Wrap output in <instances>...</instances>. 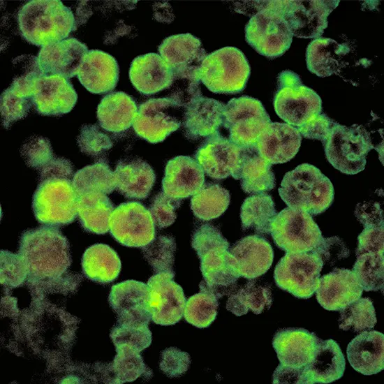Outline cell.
Wrapping results in <instances>:
<instances>
[{"mask_svg": "<svg viewBox=\"0 0 384 384\" xmlns=\"http://www.w3.org/2000/svg\"><path fill=\"white\" fill-rule=\"evenodd\" d=\"M77 99L68 79L57 75H43L35 82L32 102L43 115L57 116L69 112Z\"/></svg>", "mask_w": 384, "mask_h": 384, "instance_id": "obj_21", "label": "cell"}, {"mask_svg": "<svg viewBox=\"0 0 384 384\" xmlns=\"http://www.w3.org/2000/svg\"><path fill=\"white\" fill-rule=\"evenodd\" d=\"M115 350L117 354L110 366L112 383L132 382L142 376L147 379L152 378L153 374L139 352L125 346L115 347Z\"/></svg>", "mask_w": 384, "mask_h": 384, "instance_id": "obj_42", "label": "cell"}, {"mask_svg": "<svg viewBox=\"0 0 384 384\" xmlns=\"http://www.w3.org/2000/svg\"><path fill=\"white\" fill-rule=\"evenodd\" d=\"M199 287L200 292L186 302L184 316L193 326L205 328L216 318L219 298L206 287L203 281L200 283Z\"/></svg>", "mask_w": 384, "mask_h": 384, "instance_id": "obj_43", "label": "cell"}, {"mask_svg": "<svg viewBox=\"0 0 384 384\" xmlns=\"http://www.w3.org/2000/svg\"><path fill=\"white\" fill-rule=\"evenodd\" d=\"M191 245L200 261L206 287L219 298L232 292L239 276L230 253V244L219 228L202 224L193 232Z\"/></svg>", "mask_w": 384, "mask_h": 384, "instance_id": "obj_2", "label": "cell"}, {"mask_svg": "<svg viewBox=\"0 0 384 384\" xmlns=\"http://www.w3.org/2000/svg\"><path fill=\"white\" fill-rule=\"evenodd\" d=\"M13 77L11 87L17 92L32 98L36 81L44 75L37 57L22 54L12 61Z\"/></svg>", "mask_w": 384, "mask_h": 384, "instance_id": "obj_47", "label": "cell"}, {"mask_svg": "<svg viewBox=\"0 0 384 384\" xmlns=\"http://www.w3.org/2000/svg\"><path fill=\"white\" fill-rule=\"evenodd\" d=\"M347 44L330 38L313 40L306 50V62L310 72L320 77L337 74L342 67L343 58L349 52Z\"/></svg>", "mask_w": 384, "mask_h": 384, "instance_id": "obj_35", "label": "cell"}, {"mask_svg": "<svg viewBox=\"0 0 384 384\" xmlns=\"http://www.w3.org/2000/svg\"><path fill=\"white\" fill-rule=\"evenodd\" d=\"M274 108L282 120L297 128L322 113V100L297 73L286 70L277 77Z\"/></svg>", "mask_w": 384, "mask_h": 384, "instance_id": "obj_8", "label": "cell"}, {"mask_svg": "<svg viewBox=\"0 0 384 384\" xmlns=\"http://www.w3.org/2000/svg\"><path fill=\"white\" fill-rule=\"evenodd\" d=\"M149 299V286L135 280L113 285L108 298L117 314V323L130 325L149 324L152 320Z\"/></svg>", "mask_w": 384, "mask_h": 384, "instance_id": "obj_18", "label": "cell"}, {"mask_svg": "<svg viewBox=\"0 0 384 384\" xmlns=\"http://www.w3.org/2000/svg\"><path fill=\"white\" fill-rule=\"evenodd\" d=\"M271 165L260 156L256 145L242 147L240 163L232 177L240 181L241 187L246 193H265L276 185Z\"/></svg>", "mask_w": 384, "mask_h": 384, "instance_id": "obj_30", "label": "cell"}, {"mask_svg": "<svg viewBox=\"0 0 384 384\" xmlns=\"http://www.w3.org/2000/svg\"><path fill=\"white\" fill-rule=\"evenodd\" d=\"M229 251L237 274L247 279H254L266 273L274 259L272 246L258 235L240 239Z\"/></svg>", "mask_w": 384, "mask_h": 384, "instance_id": "obj_22", "label": "cell"}, {"mask_svg": "<svg viewBox=\"0 0 384 384\" xmlns=\"http://www.w3.org/2000/svg\"><path fill=\"white\" fill-rule=\"evenodd\" d=\"M363 289L352 270L334 268L320 277L317 301L328 311H340L361 297Z\"/></svg>", "mask_w": 384, "mask_h": 384, "instance_id": "obj_23", "label": "cell"}, {"mask_svg": "<svg viewBox=\"0 0 384 384\" xmlns=\"http://www.w3.org/2000/svg\"><path fill=\"white\" fill-rule=\"evenodd\" d=\"M352 271L363 290L377 291L383 288V253H367L357 256Z\"/></svg>", "mask_w": 384, "mask_h": 384, "instance_id": "obj_45", "label": "cell"}, {"mask_svg": "<svg viewBox=\"0 0 384 384\" xmlns=\"http://www.w3.org/2000/svg\"><path fill=\"white\" fill-rule=\"evenodd\" d=\"M383 226L364 227L357 237L356 256L367 253H383Z\"/></svg>", "mask_w": 384, "mask_h": 384, "instance_id": "obj_56", "label": "cell"}, {"mask_svg": "<svg viewBox=\"0 0 384 384\" xmlns=\"http://www.w3.org/2000/svg\"><path fill=\"white\" fill-rule=\"evenodd\" d=\"M138 110L132 96L123 91H114L101 100L97 108V118L104 130L121 133L133 126Z\"/></svg>", "mask_w": 384, "mask_h": 384, "instance_id": "obj_34", "label": "cell"}, {"mask_svg": "<svg viewBox=\"0 0 384 384\" xmlns=\"http://www.w3.org/2000/svg\"><path fill=\"white\" fill-rule=\"evenodd\" d=\"M110 337L115 347L125 346L140 353L152 343L148 325H130L117 323Z\"/></svg>", "mask_w": 384, "mask_h": 384, "instance_id": "obj_48", "label": "cell"}, {"mask_svg": "<svg viewBox=\"0 0 384 384\" xmlns=\"http://www.w3.org/2000/svg\"><path fill=\"white\" fill-rule=\"evenodd\" d=\"M77 200L71 178L50 177L38 179L32 209L39 223L63 226L72 223L77 217Z\"/></svg>", "mask_w": 384, "mask_h": 384, "instance_id": "obj_7", "label": "cell"}, {"mask_svg": "<svg viewBox=\"0 0 384 384\" xmlns=\"http://www.w3.org/2000/svg\"><path fill=\"white\" fill-rule=\"evenodd\" d=\"M335 121L320 113L297 128L302 137L318 140L323 144L327 139Z\"/></svg>", "mask_w": 384, "mask_h": 384, "instance_id": "obj_57", "label": "cell"}, {"mask_svg": "<svg viewBox=\"0 0 384 384\" xmlns=\"http://www.w3.org/2000/svg\"><path fill=\"white\" fill-rule=\"evenodd\" d=\"M77 142L81 152L93 157L102 155L113 146L110 137L101 131L96 124H84Z\"/></svg>", "mask_w": 384, "mask_h": 384, "instance_id": "obj_51", "label": "cell"}, {"mask_svg": "<svg viewBox=\"0 0 384 384\" xmlns=\"http://www.w3.org/2000/svg\"><path fill=\"white\" fill-rule=\"evenodd\" d=\"M230 200V195L228 190L219 184L207 183L193 195L191 208L197 218L209 221L223 214Z\"/></svg>", "mask_w": 384, "mask_h": 384, "instance_id": "obj_41", "label": "cell"}, {"mask_svg": "<svg viewBox=\"0 0 384 384\" xmlns=\"http://www.w3.org/2000/svg\"><path fill=\"white\" fill-rule=\"evenodd\" d=\"M272 383L274 384H306L303 367L295 368L280 364L273 373Z\"/></svg>", "mask_w": 384, "mask_h": 384, "instance_id": "obj_59", "label": "cell"}, {"mask_svg": "<svg viewBox=\"0 0 384 384\" xmlns=\"http://www.w3.org/2000/svg\"><path fill=\"white\" fill-rule=\"evenodd\" d=\"M205 172L198 162L190 156H178L166 164L162 190L175 199L195 195L203 186Z\"/></svg>", "mask_w": 384, "mask_h": 384, "instance_id": "obj_26", "label": "cell"}, {"mask_svg": "<svg viewBox=\"0 0 384 384\" xmlns=\"http://www.w3.org/2000/svg\"><path fill=\"white\" fill-rule=\"evenodd\" d=\"M191 364V358L186 352L175 347H170L161 352L159 367L168 377H179L184 374Z\"/></svg>", "mask_w": 384, "mask_h": 384, "instance_id": "obj_54", "label": "cell"}, {"mask_svg": "<svg viewBox=\"0 0 384 384\" xmlns=\"http://www.w3.org/2000/svg\"><path fill=\"white\" fill-rule=\"evenodd\" d=\"M115 175V189L129 199L142 200L147 198L156 180L152 168L139 158L119 161Z\"/></svg>", "mask_w": 384, "mask_h": 384, "instance_id": "obj_33", "label": "cell"}, {"mask_svg": "<svg viewBox=\"0 0 384 384\" xmlns=\"http://www.w3.org/2000/svg\"><path fill=\"white\" fill-rule=\"evenodd\" d=\"M17 21L22 37L41 47L66 39L77 29L71 8L59 0L30 1L19 10Z\"/></svg>", "mask_w": 384, "mask_h": 384, "instance_id": "obj_3", "label": "cell"}, {"mask_svg": "<svg viewBox=\"0 0 384 384\" xmlns=\"http://www.w3.org/2000/svg\"><path fill=\"white\" fill-rule=\"evenodd\" d=\"M0 103L1 123L6 129L14 122L24 118L33 105L31 97L17 92L11 87L2 92Z\"/></svg>", "mask_w": 384, "mask_h": 384, "instance_id": "obj_49", "label": "cell"}, {"mask_svg": "<svg viewBox=\"0 0 384 384\" xmlns=\"http://www.w3.org/2000/svg\"><path fill=\"white\" fill-rule=\"evenodd\" d=\"M250 73L244 53L228 46L207 54L199 69V78L214 93L235 94L244 89Z\"/></svg>", "mask_w": 384, "mask_h": 384, "instance_id": "obj_6", "label": "cell"}, {"mask_svg": "<svg viewBox=\"0 0 384 384\" xmlns=\"http://www.w3.org/2000/svg\"><path fill=\"white\" fill-rule=\"evenodd\" d=\"M281 1H265L245 27V39L258 53L269 59L283 55L290 47L293 34L285 20Z\"/></svg>", "mask_w": 384, "mask_h": 384, "instance_id": "obj_5", "label": "cell"}, {"mask_svg": "<svg viewBox=\"0 0 384 384\" xmlns=\"http://www.w3.org/2000/svg\"><path fill=\"white\" fill-rule=\"evenodd\" d=\"M175 239L172 235H158L142 247L143 256L155 273H175Z\"/></svg>", "mask_w": 384, "mask_h": 384, "instance_id": "obj_46", "label": "cell"}, {"mask_svg": "<svg viewBox=\"0 0 384 384\" xmlns=\"http://www.w3.org/2000/svg\"><path fill=\"white\" fill-rule=\"evenodd\" d=\"M323 265L321 258L312 251L286 253L275 267V283L297 298L308 299L319 286Z\"/></svg>", "mask_w": 384, "mask_h": 384, "instance_id": "obj_11", "label": "cell"}, {"mask_svg": "<svg viewBox=\"0 0 384 384\" xmlns=\"http://www.w3.org/2000/svg\"><path fill=\"white\" fill-rule=\"evenodd\" d=\"M181 205V200L167 195L163 191L152 199L149 212L155 226L165 228L172 225L176 219V210Z\"/></svg>", "mask_w": 384, "mask_h": 384, "instance_id": "obj_53", "label": "cell"}, {"mask_svg": "<svg viewBox=\"0 0 384 384\" xmlns=\"http://www.w3.org/2000/svg\"><path fill=\"white\" fill-rule=\"evenodd\" d=\"M129 78L140 93L152 95L172 85L175 76L165 61L156 53L138 56L131 62Z\"/></svg>", "mask_w": 384, "mask_h": 384, "instance_id": "obj_29", "label": "cell"}, {"mask_svg": "<svg viewBox=\"0 0 384 384\" xmlns=\"http://www.w3.org/2000/svg\"><path fill=\"white\" fill-rule=\"evenodd\" d=\"M82 271L94 281L108 283L119 275L121 261L117 253L104 244H96L86 249L82 258Z\"/></svg>", "mask_w": 384, "mask_h": 384, "instance_id": "obj_36", "label": "cell"}, {"mask_svg": "<svg viewBox=\"0 0 384 384\" xmlns=\"http://www.w3.org/2000/svg\"><path fill=\"white\" fill-rule=\"evenodd\" d=\"M115 206L103 193H90L78 196L77 216L87 232L103 235L109 230V222Z\"/></svg>", "mask_w": 384, "mask_h": 384, "instance_id": "obj_37", "label": "cell"}, {"mask_svg": "<svg viewBox=\"0 0 384 384\" xmlns=\"http://www.w3.org/2000/svg\"><path fill=\"white\" fill-rule=\"evenodd\" d=\"M175 273L160 272L152 276L149 288V307L152 320L161 325L178 323L184 316L186 297L182 288L173 278Z\"/></svg>", "mask_w": 384, "mask_h": 384, "instance_id": "obj_17", "label": "cell"}, {"mask_svg": "<svg viewBox=\"0 0 384 384\" xmlns=\"http://www.w3.org/2000/svg\"><path fill=\"white\" fill-rule=\"evenodd\" d=\"M28 278V271L19 254L1 251V283L10 288L22 285Z\"/></svg>", "mask_w": 384, "mask_h": 384, "instance_id": "obj_52", "label": "cell"}, {"mask_svg": "<svg viewBox=\"0 0 384 384\" xmlns=\"http://www.w3.org/2000/svg\"><path fill=\"white\" fill-rule=\"evenodd\" d=\"M302 135L286 123L271 122L258 137L256 147L260 156L271 164L283 163L298 152Z\"/></svg>", "mask_w": 384, "mask_h": 384, "instance_id": "obj_27", "label": "cell"}, {"mask_svg": "<svg viewBox=\"0 0 384 384\" xmlns=\"http://www.w3.org/2000/svg\"><path fill=\"white\" fill-rule=\"evenodd\" d=\"M376 321L375 309L369 297H360L341 309L338 320L339 329L353 332L369 330Z\"/></svg>", "mask_w": 384, "mask_h": 384, "instance_id": "obj_44", "label": "cell"}, {"mask_svg": "<svg viewBox=\"0 0 384 384\" xmlns=\"http://www.w3.org/2000/svg\"><path fill=\"white\" fill-rule=\"evenodd\" d=\"M279 193L290 208L317 215L324 212L334 200L331 181L316 167L303 163L284 175Z\"/></svg>", "mask_w": 384, "mask_h": 384, "instance_id": "obj_4", "label": "cell"}, {"mask_svg": "<svg viewBox=\"0 0 384 384\" xmlns=\"http://www.w3.org/2000/svg\"><path fill=\"white\" fill-rule=\"evenodd\" d=\"M18 254L26 265L30 281L56 279L71 263L69 243L52 226L24 231L20 237Z\"/></svg>", "mask_w": 384, "mask_h": 384, "instance_id": "obj_1", "label": "cell"}, {"mask_svg": "<svg viewBox=\"0 0 384 384\" xmlns=\"http://www.w3.org/2000/svg\"><path fill=\"white\" fill-rule=\"evenodd\" d=\"M181 108L170 97L150 98L139 105L133 128L147 142H161L180 127Z\"/></svg>", "mask_w": 384, "mask_h": 384, "instance_id": "obj_14", "label": "cell"}, {"mask_svg": "<svg viewBox=\"0 0 384 384\" xmlns=\"http://www.w3.org/2000/svg\"><path fill=\"white\" fill-rule=\"evenodd\" d=\"M242 147L221 135H210L199 146L195 158L204 172L214 179L232 176L238 169Z\"/></svg>", "mask_w": 384, "mask_h": 384, "instance_id": "obj_20", "label": "cell"}, {"mask_svg": "<svg viewBox=\"0 0 384 384\" xmlns=\"http://www.w3.org/2000/svg\"><path fill=\"white\" fill-rule=\"evenodd\" d=\"M345 368V357L337 341L320 339L313 357L303 367L306 384L334 382L343 376Z\"/></svg>", "mask_w": 384, "mask_h": 384, "instance_id": "obj_32", "label": "cell"}, {"mask_svg": "<svg viewBox=\"0 0 384 384\" xmlns=\"http://www.w3.org/2000/svg\"><path fill=\"white\" fill-rule=\"evenodd\" d=\"M269 234L274 244L286 253L311 251L323 238L310 214L288 207L274 216Z\"/></svg>", "mask_w": 384, "mask_h": 384, "instance_id": "obj_10", "label": "cell"}, {"mask_svg": "<svg viewBox=\"0 0 384 384\" xmlns=\"http://www.w3.org/2000/svg\"><path fill=\"white\" fill-rule=\"evenodd\" d=\"M355 214L364 227L383 226V209L378 202L359 203Z\"/></svg>", "mask_w": 384, "mask_h": 384, "instance_id": "obj_58", "label": "cell"}, {"mask_svg": "<svg viewBox=\"0 0 384 384\" xmlns=\"http://www.w3.org/2000/svg\"><path fill=\"white\" fill-rule=\"evenodd\" d=\"M339 1H281V10L291 33L302 38H318L327 28V17Z\"/></svg>", "mask_w": 384, "mask_h": 384, "instance_id": "obj_16", "label": "cell"}, {"mask_svg": "<svg viewBox=\"0 0 384 384\" xmlns=\"http://www.w3.org/2000/svg\"><path fill=\"white\" fill-rule=\"evenodd\" d=\"M272 197L265 193L246 198L242 205L240 219L243 230L258 235L269 234L271 223L276 215Z\"/></svg>", "mask_w": 384, "mask_h": 384, "instance_id": "obj_39", "label": "cell"}, {"mask_svg": "<svg viewBox=\"0 0 384 384\" xmlns=\"http://www.w3.org/2000/svg\"><path fill=\"white\" fill-rule=\"evenodd\" d=\"M20 153L27 165L38 171L54 157L50 140L40 135H33L26 140Z\"/></svg>", "mask_w": 384, "mask_h": 384, "instance_id": "obj_50", "label": "cell"}, {"mask_svg": "<svg viewBox=\"0 0 384 384\" xmlns=\"http://www.w3.org/2000/svg\"><path fill=\"white\" fill-rule=\"evenodd\" d=\"M320 339L304 328L287 327L274 335L272 346L280 364L302 368L313 357Z\"/></svg>", "mask_w": 384, "mask_h": 384, "instance_id": "obj_25", "label": "cell"}, {"mask_svg": "<svg viewBox=\"0 0 384 384\" xmlns=\"http://www.w3.org/2000/svg\"><path fill=\"white\" fill-rule=\"evenodd\" d=\"M271 122L262 103L255 98H232L226 105L223 126L228 131V139L239 147L256 145L259 135Z\"/></svg>", "mask_w": 384, "mask_h": 384, "instance_id": "obj_12", "label": "cell"}, {"mask_svg": "<svg viewBox=\"0 0 384 384\" xmlns=\"http://www.w3.org/2000/svg\"><path fill=\"white\" fill-rule=\"evenodd\" d=\"M272 303L270 286L250 279L243 287L230 294L226 309L237 316L246 314L249 310L255 314H260L269 309Z\"/></svg>", "mask_w": 384, "mask_h": 384, "instance_id": "obj_38", "label": "cell"}, {"mask_svg": "<svg viewBox=\"0 0 384 384\" xmlns=\"http://www.w3.org/2000/svg\"><path fill=\"white\" fill-rule=\"evenodd\" d=\"M158 50L172 69L174 82L199 86V69L207 56L199 38L189 33L172 35L163 40Z\"/></svg>", "mask_w": 384, "mask_h": 384, "instance_id": "obj_13", "label": "cell"}, {"mask_svg": "<svg viewBox=\"0 0 384 384\" xmlns=\"http://www.w3.org/2000/svg\"><path fill=\"white\" fill-rule=\"evenodd\" d=\"M88 51L84 43L72 37L42 47L37 57L44 75L69 79L77 75Z\"/></svg>", "mask_w": 384, "mask_h": 384, "instance_id": "obj_24", "label": "cell"}, {"mask_svg": "<svg viewBox=\"0 0 384 384\" xmlns=\"http://www.w3.org/2000/svg\"><path fill=\"white\" fill-rule=\"evenodd\" d=\"M183 108V126L189 140L207 138L219 132L226 108L223 102L204 96L199 91L186 101Z\"/></svg>", "mask_w": 384, "mask_h": 384, "instance_id": "obj_19", "label": "cell"}, {"mask_svg": "<svg viewBox=\"0 0 384 384\" xmlns=\"http://www.w3.org/2000/svg\"><path fill=\"white\" fill-rule=\"evenodd\" d=\"M351 367L364 375H373L384 369V335L376 330H364L347 346Z\"/></svg>", "mask_w": 384, "mask_h": 384, "instance_id": "obj_31", "label": "cell"}, {"mask_svg": "<svg viewBox=\"0 0 384 384\" xmlns=\"http://www.w3.org/2000/svg\"><path fill=\"white\" fill-rule=\"evenodd\" d=\"M119 68L116 59L99 50H91L84 55L77 77L89 92L105 94L117 85Z\"/></svg>", "mask_w": 384, "mask_h": 384, "instance_id": "obj_28", "label": "cell"}, {"mask_svg": "<svg viewBox=\"0 0 384 384\" xmlns=\"http://www.w3.org/2000/svg\"><path fill=\"white\" fill-rule=\"evenodd\" d=\"M323 145L330 163L347 175L362 171L367 155L374 147L369 133L362 125L346 126L337 121Z\"/></svg>", "mask_w": 384, "mask_h": 384, "instance_id": "obj_9", "label": "cell"}, {"mask_svg": "<svg viewBox=\"0 0 384 384\" xmlns=\"http://www.w3.org/2000/svg\"><path fill=\"white\" fill-rule=\"evenodd\" d=\"M77 195L90 193H111L116 188L115 172L112 171L106 159L77 170L72 179Z\"/></svg>", "mask_w": 384, "mask_h": 384, "instance_id": "obj_40", "label": "cell"}, {"mask_svg": "<svg viewBox=\"0 0 384 384\" xmlns=\"http://www.w3.org/2000/svg\"><path fill=\"white\" fill-rule=\"evenodd\" d=\"M323 260L333 265L337 261L348 258L350 251L344 241L337 236L323 237L319 244L312 250Z\"/></svg>", "mask_w": 384, "mask_h": 384, "instance_id": "obj_55", "label": "cell"}, {"mask_svg": "<svg viewBox=\"0 0 384 384\" xmlns=\"http://www.w3.org/2000/svg\"><path fill=\"white\" fill-rule=\"evenodd\" d=\"M109 230L118 242L128 247L142 248L155 238V224L150 212L138 202H124L115 208Z\"/></svg>", "mask_w": 384, "mask_h": 384, "instance_id": "obj_15", "label": "cell"}]
</instances>
